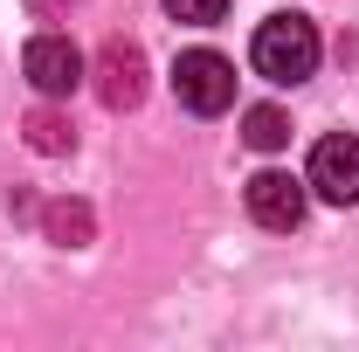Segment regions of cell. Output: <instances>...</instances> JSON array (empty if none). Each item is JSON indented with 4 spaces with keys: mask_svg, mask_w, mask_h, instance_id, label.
Masks as SVG:
<instances>
[{
    "mask_svg": "<svg viewBox=\"0 0 359 352\" xmlns=\"http://www.w3.org/2000/svg\"><path fill=\"white\" fill-rule=\"evenodd\" d=\"M318 28L304 14H269L263 28H256V42H249V62H256V76L269 83H304L318 69Z\"/></svg>",
    "mask_w": 359,
    "mask_h": 352,
    "instance_id": "cell-1",
    "label": "cell"
},
{
    "mask_svg": "<svg viewBox=\"0 0 359 352\" xmlns=\"http://www.w3.org/2000/svg\"><path fill=\"white\" fill-rule=\"evenodd\" d=\"M173 97L194 118H222L228 104H235V62L215 55V48H187L173 62Z\"/></svg>",
    "mask_w": 359,
    "mask_h": 352,
    "instance_id": "cell-2",
    "label": "cell"
},
{
    "mask_svg": "<svg viewBox=\"0 0 359 352\" xmlns=\"http://www.w3.org/2000/svg\"><path fill=\"white\" fill-rule=\"evenodd\" d=\"M311 194H325L332 208H359V138L353 132H332L311 145V173H304Z\"/></svg>",
    "mask_w": 359,
    "mask_h": 352,
    "instance_id": "cell-3",
    "label": "cell"
},
{
    "mask_svg": "<svg viewBox=\"0 0 359 352\" xmlns=\"http://www.w3.org/2000/svg\"><path fill=\"white\" fill-rule=\"evenodd\" d=\"M97 97H104V111H138V97H145V55H138V42L111 35L97 48Z\"/></svg>",
    "mask_w": 359,
    "mask_h": 352,
    "instance_id": "cell-4",
    "label": "cell"
},
{
    "mask_svg": "<svg viewBox=\"0 0 359 352\" xmlns=\"http://www.w3.org/2000/svg\"><path fill=\"white\" fill-rule=\"evenodd\" d=\"M21 69H28V83L42 90V97H69V90L90 76L69 35H35V42H28V55H21Z\"/></svg>",
    "mask_w": 359,
    "mask_h": 352,
    "instance_id": "cell-5",
    "label": "cell"
},
{
    "mask_svg": "<svg viewBox=\"0 0 359 352\" xmlns=\"http://www.w3.org/2000/svg\"><path fill=\"white\" fill-rule=\"evenodd\" d=\"M242 201H249V215L263 221V228H297L304 221V180L297 173H276V166H263V173L242 187Z\"/></svg>",
    "mask_w": 359,
    "mask_h": 352,
    "instance_id": "cell-6",
    "label": "cell"
},
{
    "mask_svg": "<svg viewBox=\"0 0 359 352\" xmlns=\"http://www.w3.org/2000/svg\"><path fill=\"white\" fill-rule=\"evenodd\" d=\"M42 228H48V242H62V249H83L90 235H97V215H90L83 201H48V208H42Z\"/></svg>",
    "mask_w": 359,
    "mask_h": 352,
    "instance_id": "cell-7",
    "label": "cell"
},
{
    "mask_svg": "<svg viewBox=\"0 0 359 352\" xmlns=\"http://www.w3.org/2000/svg\"><path fill=\"white\" fill-rule=\"evenodd\" d=\"M242 138H249L256 152H276V145H290V118H283L276 104H256V111L242 118Z\"/></svg>",
    "mask_w": 359,
    "mask_h": 352,
    "instance_id": "cell-8",
    "label": "cell"
},
{
    "mask_svg": "<svg viewBox=\"0 0 359 352\" xmlns=\"http://www.w3.org/2000/svg\"><path fill=\"white\" fill-rule=\"evenodd\" d=\"M28 145H35V152H48V159H62V152H76V132H69V118L35 111V118H28Z\"/></svg>",
    "mask_w": 359,
    "mask_h": 352,
    "instance_id": "cell-9",
    "label": "cell"
},
{
    "mask_svg": "<svg viewBox=\"0 0 359 352\" xmlns=\"http://www.w3.org/2000/svg\"><path fill=\"white\" fill-rule=\"evenodd\" d=\"M166 14L187 21V28H215V21L228 14V0H166Z\"/></svg>",
    "mask_w": 359,
    "mask_h": 352,
    "instance_id": "cell-10",
    "label": "cell"
}]
</instances>
